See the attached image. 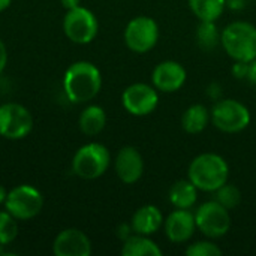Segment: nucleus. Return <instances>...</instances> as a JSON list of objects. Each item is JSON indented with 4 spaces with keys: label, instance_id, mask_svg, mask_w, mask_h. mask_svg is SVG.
Masks as SVG:
<instances>
[{
    "label": "nucleus",
    "instance_id": "nucleus-8",
    "mask_svg": "<svg viewBox=\"0 0 256 256\" xmlns=\"http://www.w3.org/2000/svg\"><path fill=\"white\" fill-rule=\"evenodd\" d=\"M34 120L32 112L21 104L9 102L0 105V136L18 141L30 135Z\"/></svg>",
    "mask_w": 256,
    "mask_h": 256
},
{
    "label": "nucleus",
    "instance_id": "nucleus-16",
    "mask_svg": "<svg viewBox=\"0 0 256 256\" xmlns=\"http://www.w3.org/2000/svg\"><path fill=\"white\" fill-rule=\"evenodd\" d=\"M164 225V216L162 212L156 206H142L138 208L130 220V226L135 234L141 236H153L160 230Z\"/></svg>",
    "mask_w": 256,
    "mask_h": 256
},
{
    "label": "nucleus",
    "instance_id": "nucleus-32",
    "mask_svg": "<svg viewBox=\"0 0 256 256\" xmlns=\"http://www.w3.org/2000/svg\"><path fill=\"white\" fill-rule=\"evenodd\" d=\"M60 2H62V4H63V8L66 10L81 6V0H60Z\"/></svg>",
    "mask_w": 256,
    "mask_h": 256
},
{
    "label": "nucleus",
    "instance_id": "nucleus-27",
    "mask_svg": "<svg viewBox=\"0 0 256 256\" xmlns=\"http://www.w3.org/2000/svg\"><path fill=\"white\" fill-rule=\"evenodd\" d=\"M207 94L214 99V100H219L220 96H222V86L218 84V82H212L208 87H207Z\"/></svg>",
    "mask_w": 256,
    "mask_h": 256
},
{
    "label": "nucleus",
    "instance_id": "nucleus-35",
    "mask_svg": "<svg viewBox=\"0 0 256 256\" xmlns=\"http://www.w3.org/2000/svg\"><path fill=\"white\" fill-rule=\"evenodd\" d=\"M6 255V250H4V244H2L0 243V256Z\"/></svg>",
    "mask_w": 256,
    "mask_h": 256
},
{
    "label": "nucleus",
    "instance_id": "nucleus-21",
    "mask_svg": "<svg viewBox=\"0 0 256 256\" xmlns=\"http://www.w3.org/2000/svg\"><path fill=\"white\" fill-rule=\"evenodd\" d=\"M190 10L200 21H216L225 10V0H188Z\"/></svg>",
    "mask_w": 256,
    "mask_h": 256
},
{
    "label": "nucleus",
    "instance_id": "nucleus-20",
    "mask_svg": "<svg viewBox=\"0 0 256 256\" xmlns=\"http://www.w3.org/2000/svg\"><path fill=\"white\" fill-rule=\"evenodd\" d=\"M198 200V189L188 180H178L170 190V202L176 208H192Z\"/></svg>",
    "mask_w": 256,
    "mask_h": 256
},
{
    "label": "nucleus",
    "instance_id": "nucleus-9",
    "mask_svg": "<svg viewBox=\"0 0 256 256\" xmlns=\"http://www.w3.org/2000/svg\"><path fill=\"white\" fill-rule=\"evenodd\" d=\"M196 230L208 238H220L231 228L230 210L216 200L204 202L195 213Z\"/></svg>",
    "mask_w": 256,
    "mask_h": 256
},
{
    "label": "nucleus",
    "instance_id": "nucleus-12",
    "mask_svg": "<svg viewBox=\"0 0 256 256\" xmlns=\"http://www.w3.org/2000/svg\"><path fill=\"white\" fill-rule=\"evenodd\" d=\"M188 78V72L183 64L174 60H165L159 63L152 74V82L162 93H174L180 90Z\"/></svg>",
    "mask_w": 256,
    "mask_h": 256
},
{
    "label": "nucleus",
    "instance_id": "nucleus-24",
    "mask_svg": "<svg viewBox=\"0 0 256 256\" xmlns=\"http://www.w3.org/2000/svg\"><path fill=\"white\" fill-rule=\"evenodd\" d=\"M18 236L16 219L9 212H0V243L8 246Z\"/></svg>",
    "mask_w": 256,
    "mask_h": 256
},
{
    "label": "nucleus",
    "instance_id": "nucleus-23",
    "mask_svg": "<svg viewBox=\"0 0 256 256\" xmlns=\"http://www.w3.org/2000/svg\"><path fill=\"white\" fill-rule=\"evenodd\" d=\"M214 200L219 204H222L225 208L232 210V208H236L240 204V201H242V192L238 190L237 186L230 184V183H225L224 186H220L214 192Z\"/></svg>",
    "mask_w": 256,
    "mask_h": 256
},
{
    "label": "nucleus",
    "instance_id": "nucleus-13",
    "mask_svg": "<svg viewBox=\"0 0 256 256\" xmlns=\"http://www.w3.org/2000/svg\"><path fill=\"white\" fill-rule=\"evenodd\" d=\"M52 254L56 256H90L92 242L81 230L68 228L54 238Z\"/></svg>",
    "mask_w": 256,
    "mask_h": 256
},
{
    "label": "nucleus",
    "instance_id": "nucleus-15",
    "mask_svg": "<svg viewBox=\"0 0 256 256\" xmlns=\"http://www.w3.org/2000/svg\"><path fill=\"white\" fill-rule=\"evenodd\" d=\"M164 226L170 242L184 243L194 236L196 230L195 214L190 213L188 208H177L170 213L166 220H164Z\"/></svg>",
    "mask_w": 256,
    "mask_h": 256
},
{
    "label": "nucleus",
    "instance_id": "nucleus-14",
    "mask_svg": "<svg viewBox=\"0 0 256 256\" xmlns=\"http://www.w3.org/2000/svg\"><path fill=\"white\" fill-rule=\"evenodd\" d=\"M114 168L117 177L124 184H134L141 178L144 172V160L141 153L135 147L124 146L116 156Z\"/></svg>",
    "mask_w": 256,
    "mask_h": 256
},
{
    "label": "nucleus",
    "instance_id": "nucleus-30",
    "mask_svg": "<svg viewBox=\"0 0 256 256\" xmlns=\"http://www.w3.org/2000/svg\"><path fill=\"white\" fill-rule=\"evenodd\" d=\"M225 4L231 10H242L246 6V0H225Z\"/></svg>",
    "mask_w": 256,
    "mask_h": 256
},
{
    "label": "nucleus",
    "instance_id": "nucleus-7",
    "mask_svg": "<svg viewBox=\"0 0 256 256\" xmlns=\"http://www.w3.org/2000/svg\"><path fill=\"white\" fill-rule=\"evenodd\" d=\"M44 207L42 194L30 186L20 184L8 192L4 201V210L9 212L16 220H30L36 218Z\"/></svg>",
    "mask_w": 256,
    "mask_h": 256
},
{
    "label": "nucleus",
    "instance_id": "nucleus-10",
    "mask_svg": "<svg viewBox=\"0 0 256 256\" xmlns=\"http://www.w3.org/2000/svg\"><path fill=\"white\" fill-rule=\"evenodd\" d=\"M159 40V26L150 16H135L124 28V44L126 46L136 52H148Z\"/></svg>",
    "mask_w": 256,
    "mask_h": 256
},
{
    "label": "nucleus",
    "instance_id": "nucleus-28",
    "mask_svg": "<svg viewBox=\"0 0 256 256\" xmlns=\"http://www.w3.org/2000/svg\"><path fill=\"white\" fill-rule=\"evenodd\" d=\"M8 64V50H6V45L3 44V40L0 39V74L4 70Z\"/></svg>",
    "mask_w": 256,
    "mask_h": 256
},
{
    "label": "nucleus",
    "instance_id": "nucleus-2",
    "mask_svg": "<svg viewBox=\"0 0 256 256\" xmlns=\"http://www.w3.org/2000/svg\"><path fill=\"white\" fill-rule=\"evenodd\" d=\"M228 177L230 166L226 160L216 153L196 156L188 170V178L202 192H216L220 186L228 183Z\"/></svg>",
    "mask_w": 256,
    "mask_h": 256
},
{
    "label": "nucleus",
    "instance_id": "nucleus-31",
    "mask_svg": "<svg viewBox=\"0 0 256 256\" xmlns=\"http://www.w3.org/2000/svg\"><path fill=\"white\" fill-rule=\"evenodd\" d=\"M248 80L250 84H255L256 86V57L249 62V72H248Z\"/></svg>",
    "mask_w": 256,
    "mask_h": 256
},
{
    "label": "nucleus",
    "instance_id": "nucleus-1",
    "mask_svg": "<svg viewBox=\"0 0 256 256\" xmlns=\"http://www.w3.org/2000/svg\"><path fill=\"white\" fill-rule=\"evenodd\" d=\"M102 87L100 70L90 62L72 63L63 76V90L72 104H86L94 99Z\"/></svg>",
    "mask_w": 256,
    "mask_h": 256
},
{
    "label": "nucleus",
    "instance_id": "nucleus-25",
    "mask_svg": "<svg viewBox=\"0 0 256 256\" xmlns=\"http://www.w3.org/2000/svg\"><path fill=\"white\" fill-rule=\"evenodd\" d=\"M188 256H220L222 249L213 242H196L186 249Z\"/></svg>",
    "mask_w": 256,
    "mask_h": 256
},
{
    "label": "nucleus",
    "instance_id": "nucleus-22",
    "mask_svg": "<svg viewBox=\"0 0 256 256\" xmlns=\"http://www.w3.org/2000/svg\"><path fill=\"white\" fill-rule=\"evenodd\" d=\"M196 42L204 51H213L220 44L216 21H201L196 28Z\"/></svg>",
    "mask_w": 256,
    "mask_h": 256
},
{
    "label": "nucleus",
    "instance_id": "nucleus-18",
    "mask_svg": "<svg viewBox=\"0 0 256 256\" xmlns=\"http://www.w3.org/2000/svg\"><path fill=\"white\" fill-rule=\"evenodd\" d=\"M123 256H160L162 249L148 238V236L135 234L123 242L122 248Z\"/></svg>",
    "mask_w": 256,
    "mask_h": 256
},
{
    "label": "nucleus",
    "instance_id": "nucleus-34",
    "mask_svg": "<svg viewBox=\"0 0 256 256\" xmlns=\"http://www.w3.org/2000/svg\"><path fill=\"white\" fill-rule=\"evenodd\" d=\"M10 3H12V0H0V12L6 10L10 6Z\"/></svg>",
    "mask_w": 256,
    "mask_h": 256
},
{
    "label": "nucleus",
    "instance_id": "nucleus-17",
    "mask_svg": "<svg viewBox=\"0 0 256 256\" xmlns=\"http://www.w3.org/2000/svg\"><path fill=\"white\" fill-rule=\"evenodd\" d=\"M106 124V114L102 106L99 105H88L82 110L78 118L80 130L87 136L99 135Z\"/></svg>",
    "mask_w": 256,
    "mask_h": 256
},
{
    "label": "nucleus",
    "instance_id": "nucleus-3",
    "mask_svg": "<svg viewBox=\"0 0 256 256\" xmlns=\"http://www.w3.org/2000/svg\"><path fill=\"white\" fill-rule=\"evenodd\" d=\"M225 52L236 62H252L256 57V27L248 21H234L220 33Z\"/></svg>",
    "mask_w": 256,
    "mask_h": 256
},
{
    "label": "nucleus",
    "instance_id": "nucleus-5",
    "mask_svg": "<svg viewBox=\"0 0 256 256\" xmlns=\"http://www.w3.org/2000/svg\"><path fill=\"white\" fill-rule=\"evenodd\" d=\"M210 120L216 129L225 134H237L250 124L248 106L236 99H219L210 111Z\"/></svg>",
    "mask_w": 256,
    "mask_h": 256
},
{
    "label": "nucleus",
    "instance_id": "nucleus-4",
    "mask_svg": "<svg viewBox=\"0 0 256 256\" xmlns=\"http://www.w3.org/2000/svg\"><path fill=\"white\" fill-rule=\"evenodd\" d=\"M111 164L108 148L100 142H88L76 150L72 159V172L82 180L102 177Z\"/></svg>",
    "mask_w": 256,
    "mask_h": 256
},
{
    "label": "nucleus",
    "instance_id": "nucleus-29",
    "mask_svg": "<svg viewBox=\"0 0 256 256\" xmlns=\"http://www.w3.org/2000/svg\"><path fill=\"white\" fill-rule=\"evenodd\" d=\"M130 232H134V230H132V226H130V225H120V226H118V230H117V236H118V238H122L123 242H124L128 237H130V236H132Z\"/></svg>",
    "mask_w": 256,
    "mask_h": 256
},
{
    "label": "nucleus",
    "instance_id": "nucleus-26",
    "mask_svg": "<svg viewBox=\"0 0 256 256\" xmlns=\"http://www.w3.org/2000/svg\"><path fill=\"white\" fill-rule=\"evenodd\" d=\"M248 72H249V63L246 62H236L232 66V75L237 80H248Z\"/></svg>",
    "mask_w": 256,
    "mask_h": 256
},
{
    "label": "nucleus",
    "instance_id": "nucleus-11",
    "mask_svg": "<svg viewBox=\"0 0 256 256\" xmlns=\"http://www.w3.org/2000/svg\"><path fill=\"white\" fill-rule=\"evenodd\" d=\"M122 104L124 110L136 117L152 114L159 104L158 88L144 82H135L124 88L122 94Z\"/></svg>",
    "mask_w": 256,
    "mask_h": 256
},
{
    "label": "nucleus",
    "instance_id": "nucleus-33",
    "mask_svg": "<svg viewBox=\"0 0 256 256\" xmlns=\"http://www.w3.org/2000/svg\"><path fill=\"white\" fill-rule=\"evenodd\" d=\"M6 196H8V192H6V189L0 184V204H4Z\"/></svg>",
    "mask_w": 256,
    "mask_h": 256
},
{
    "label": "nucleus",
    "instance_id": "nucleus-6",
    "mask_svg": "<svg viewBox=\"0 0 256 256\" xmlns=\"http://www.w3.org/2000/svg\"><path fill=\"white\" fill-rule=\"evenodd\" d=\"M63 32L69 40L78 45H87L98 36L99 22L96 15L84 8L78 6L66 10L63 18Z\"/></svg>",
    "mask_w": 256,
    "mask_h": 256
},
{
    "label": "nucleus",
    "instance_id": "nucleus-19",
    "mask_svg": "<svg viewBox=\"0 0 256 256\" xmlns=\"http://www.w3.org/2000/svg\"><path fill=\"white\" fill-rule=\"evenodd\" d=\"M208 122H210V112L201 104L190 105L182 116V128L184 132L190 135L201 134L207 128Z\"/></svg>",
    "mask_w": 256,
    "mask_h": 256
}]
</instances>
